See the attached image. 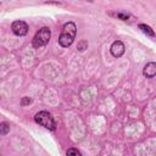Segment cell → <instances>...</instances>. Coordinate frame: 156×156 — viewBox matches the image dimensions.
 Listing matches in <instances>:
<instances>
[{"label":"cell","mask_w":156,"mask_h":156,"mask_svg":"<svg viewBox=\"0 0 156 156\" xmlns=\"http://www.w3.org/2000/svg\"><path fill=\"white\" fill-rule=\"evenodd\" d=\"M139 29H141V32H143L144 34L149 35V37H155V32H154V29H152L150 26H147V24L140 23V24H139Z\"/></svg>","instance_id":"obj_7"},{"label":"cell","mask_w":156,"mask_h":156,"mask_svg":"<svg viewBox=\"0 0 156 156\" xmlns=\"http://www.w3.org/2000/svg\"><path fill=\"white\" fill-rule=\"evenodd\" d=\"M67 156H82V154H80L77 149L71 147V149L67 150Z\"/></svg>","instance_id":"obj_10"},{"label":"cell","mask_w":156,"mask_h":156,"mask_svg":"<svg viewBox=\"0 0 156 156\" xmlns=\"http://www.w3.org/2000/svg\"><path fill=\"white\" fill-rule=\"evenodd\" d=\"M50 35H51V33H50V29L48 28V27H43V28H40L37 33H35V35H34V38H33V46L35 48V49H38V48H40V46H44V45H46L48 43H49V40H50Z\"/></svg>","instance_id":"obj_3"},{"label":"cell","mask_w":156,"mask_h":156,"mask_svg":"<svg viewBox=\"0 0 156 156\" xmlns=\"http://www.w3.org/2000/svg\"><path fill=\"white\" fill-rule=\"evenodd\" d=\"M87 48H88V41H87V40H84V39H83V40H80V41L78 43V45H77V49H78L79 51H84Z\"/></svg>","instance_id":"obj_9"},{"label":"cell","mask_w":156,"mask_h":156,"mask_svg":"<svg viewBox=\"0 0 156 156\" xmlns=\"http://www.w3.org/2000/svg\"><path fill=\"white\" fill-rule=\"evenodd\" d=\"M77 34V26L73 22H67L63 24L62 32L58 37V44L62 48H68L69 45H72L74 38Z\"/></svg>","instance_id":"obj_1"},{"label":"cell","mask_w":156,"mask_h":156,"mask_svg":"<svg viewBox=\"0 0 156 156\" xmlns=\"http://www.w3.org/2000/svg\"><path fill=\"white\" fill-rule=\"evenodd\" d=\"M115 16H116L117 18L122 20V21H126V20L129 18V15H128V13H123V12H117V13H115Z\"/></svg>","instance_id":"obj_11"},{"label":"cell","mask_w":156,"mask_h":156,"mask_svg":"<svg viewBox=\"0 0 156 156\" xmlns=\"http://www.w3.org/2000/svg\"><path fill=\"white\" fill-rule=\"evenodd\" d=\"M110 51L113 57H121L124 54V44L121 40H115L110 48Z\"/></svg>","instance_id":"obj_5"},{"label":"cell","mask_w":156,"mask_h":156,"mask_svg":"<svg viewBox=\"0 0 156 156\" xmlns=\"http://www.w3.org/2000/svg\"><path fill=\"white\" fill-rule=\"evenodd\" d=\"M32 102V99L29 96H23L22 100H21V106H27Z\"/></svg>","instance_id":"obj_12"},{"label":"cell","mask_w":156,"mask_h":156,"mask_svg":"<svg viewBox=\"0 0 156 156\" xmlns=\"http://www.w3.org/2000/svg\"><path fill=\"white\" fill-rule=\"evenodd\" d=\"M143 74H144L146 78H152V77H155V76H156V63H155V62H147V63L144 66Z\"/></svg>","instance_id":"obj_6"},{"label":"cell","mask_w":156,"mask_h":156,"mask_svg":"<svg viewBox=\"0 0 156 156\" xmlns=\"http://www.w3.org/2000/svg\"><path fill=\"white\" fill-rule=\"evenodd\" d=\"M34 119H35V122L39 126H41V127H44V128H46L49 130H55V128H56L55 121H54L51 113H49L48 111H40V112H38L35 115Z\"/></svg>","instance_id":"obj_2"},{"label":"cell","mask_w":156,"mask_h":156,"mask_svg":"<svg viewBox=\"0 0 156 156\" xmlns=\"http://www.w3.org/2000/svg\"><path fill=\"white\" fill-rule=\"evenodd\" d=\"M9 130H10V126H9L6 122H2V123L0 124V133H1L2 135H5Z\"/></svg>","instance_id":"obj_8"},{"label":"cell","mask_w":156,"mask_h":156,"mask_svg":"<svg viewBox=\"0 0 156 156\" xmlns=\"http://www.w3.org/2000/svg\"><path fill=\"white\" fill-rule=\"evenodd\" d=\"M11 29L16 35L23 37V35H26L28 33V24L26 22H23V21H15L12 23V26H11Z\"/></svg>","instance_id":"obj_4"}]
</instances>
